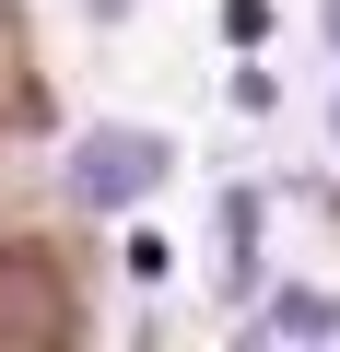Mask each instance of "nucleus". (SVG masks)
<instances>
[{"label":"nucleus","instance_id":"1","mask_svg":"<svg viewBox=\"0 0 340 352\" xmlns=\"http://www.w3.org/2000/svg\"><path fill=\"white\" fill-rule=\"evenodd\" d=\"M164 164H177V153H164L152 129H94V141L71 153V200L129 212V200H152V188H164Z\"/></svg>","mask_w":340,"mask_h":352},{"label":"nucleus","instance_id":"2","mask_svg":"<svg viewBox=\"0 0 340 352\" xmlns=\"http://www.w3.org/2000/svg\"><path fill=\"white\" fill-rule=\"evenodd\" d=\"M270 329H282V340H340V305H328V294H282Z\"/></svg>","mask_w":340,"mask_h":352},{"label":"nucleus","instance_id":"3","mask_svg":"<svg viewBox=\"0 0 340 352\" xmlns=\"http://www.w3.org/2000/svg\"><path fill=\"white\" fill-rule=\"evenodd\" d=\"M117 270H129V282H141V294H152V282H164V270H177V247H164V235H129V247H117Z\"/></svg>","mask_w":340,"mask_h":352},{"label":"nucleus","instance_id":"4","mask_svg":"<svg viewBox=\"0 0 340 352\" xmlns=\"http://www.w3.org/2000/svg\"><path fill=\"white\" fill-rule=\"evenodd\" d=\"M328 47H340V0H328Z\"/></svg>","mask_w":340,"mask_h":352}]
</instances>
